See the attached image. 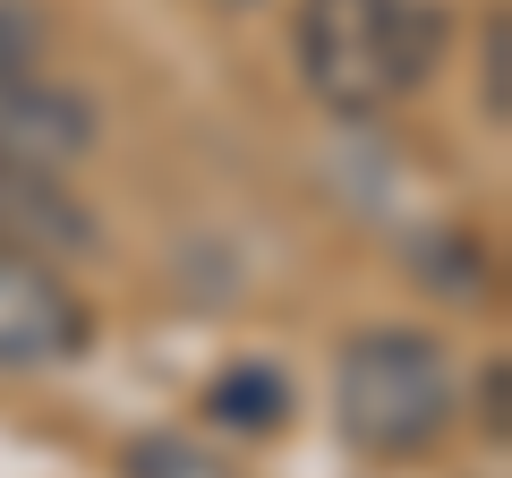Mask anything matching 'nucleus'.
I'll return each mask as SVG.
<instances>
[{
  "label": "nucleus",
  "instance_id": "obj_1",
  "mask_svg": "<svg viewBox=\"0 0 512 478\" xmlns=\"http://www.w3.org/2000/svg\"><path fill=\"white\" fill-rule=\"evenodd\" d=\"M444 9L436 0H299L291 9V60L299 86L342 120L410 103L444 69Z\"/></svg>",
  "mask_w": 512,
  "mask_h": 478
},
{
  "label": "nucleus",
  "instance_id": "obj_2",
  "mask_svg": "<svg viewBox=\"0 0 512 478\" xmlns=\"http://www.w3.org/2000/svg\"><path fill=\"white\" fill-rule=\"evenodd\" d=\"M461 419L453 359L419 325H367L333 359V427L367 461H427Z\"/></svg>",
  "mask_w": 512,
  "mask_h": 478
},
{
  "label": "nucleus",
  "instance_id": "obj_3",
  "mask_svg": "<svg viewBox=\"0 0 512 478\" xmlns=\"http://www.w3.org/2000/svg\"><path fill=\"white\" fill-rule=\"evenodd\" d=\"M94 342V308L52 274L43 257L0 248V376L26 368H60Z\"/></svg>",
  "mask_w": 512,
  "mask_h": 478
},
{
  "label": "nucleus",
  "instance_id": "obj_4",
  "mask_svg": "<svg viewBox=\"0 0 512 478\" xmlns=\"http://www.w3.org/2000/svg\"><path fill=\"white\" fill-rule=\"evenodd\" d=\"M77 154H94V103L60 77L9 69L0 77V171H69Z\"/></svg>",
  "mask_w": 512,
  "mask_h": 478
},
{
  "label": "nucleus",
  "instance_id": "obj_5",
  "mask_svg": "<svg viewBox=\"0 0 512 478\" xmlns=\"http://www.w3.org/2000/svg\"><path fill=\"white\" fill-rule=\"evenodd\" d=\"M0 248L18 257H77L94 248V214L52 180V171H0Z\"/></svg>",
  "mask_w": 512,
  "mask_h": 478
},
{
  "label": "nucleus",
  "instance_id": "obj_6",
  "mask_svg": "<svg viewBox=\"0 0 512 478\" xmlns=\"http://www.w3.org/2000/svg\"><path fill=\"white\" fill-rule=\"evenodd\" d=\"M205 419L231 427V436H282L291 427V376L265 368V359H239L205 385Z\"/></svg>",
  "mask_w": 512,
  "mask_h": 478
},
{
  "label": "nucleus",
  "instance_id": "obj_7",
  "mask_svg": "<svg viewBox=\"0 0 512 478\" xmlns=\"http://www.w3.org/2000/svg\"><path fill=\"white\" fill-rule=\"evenodd\" d=\"M120 478H239L222 453H205L197 436H171V427H154V436H137L120 453Z\"/></svg>",
  "mask_w": 512,
  "mask_h": 478
},
{
  "label": "nucleus",
  "instance_id": "obj_8",
  "mask_svg": "<svg viewBox=\"0 0 512 478\" xmlns=\"http://www.w3.org/2000/svg\"><path fill=\"white\" fill-rule=\"evenodd\" d=\"M43 35H52V26H43L35 0H0V77H9V69H35Z\"/></svg>",
  "mask_w": 512,
  "mask_h": 478
},
{
  "label": "nucleus",
  "instance_id": "obj_9",
  "mask_svg": "<svg viewBox=\"0 0 512 478\" xmlns=\"http://www.w3.org/2000/svg\"><path fill=\"white\" fill-rule=\"evenodd\" d=\"M504 60H512V18H504V9H487V69H478V103H487L495 129H504V111H512V77H504Z\"/></svg>",
  "mask_w": 512,
  "mask_h": 478
},
{
  "label": "nucleus",
  "instance_id": "obj_10",
  "mask_svg": "<svg viewBox=\"0 0 512 478\" xmlns=\"http://www.w3.org/2000/svg\"><path fill=\"white\" fill-rule=\"evenodd\" d=\"M504 393H512V376H504V359H487V376H478V419H487V436L495 444H504Z\"/></svg>",
  "mask_w": 512,
  "mask_h": 478
}]
</instances>
